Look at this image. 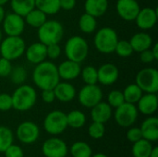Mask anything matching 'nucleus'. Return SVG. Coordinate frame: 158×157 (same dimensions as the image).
<instances>
[{"label":"nucleus","mask_w":158,"mask_h":157,"mask_svg":"<svg viewBox=\"0 0 158 157\" xmlns=\"http://www.w3.org/2000/svg\"><path fill=\"white\" fill-rule=\"evenodd\" d=\"M32 79L38 88L43 90H53L59 82L57 67L49 61L37 64L34 68Z\"/></svg>","instance_id":"nucleus-1"},{"label":"nucleus","mask_w":158,"mask_h":157,"mask_svg":"<svg viewBox=\"0 0 158 157\" xmlns=\"http://www.w3.org/2000/svg\"><path fill=\"white\" fill-rule=\"evenodd\" d=\"M12 97V108L18 111H27L31 109L37 99L35 90L30 85H20L16 89Z\"/></svg>","instance_id":"nucleus-2"},{"label":"nucleus","mask_w":158,"mask_h":157,"mask_svg":"<svg viewBox=\"0 0 158 157\" xmlns=\"http://www.w3.org/2000/svg\"><path fill=\"white\" fill-rule=\"evenodd\" d=\"M63 27L57 20H46L38 28V38L40 43L49 45L58 43L63 37Z\"/></svg>","instance_id":"nucleus-3"},{"label":"nucleus","mask_w":158,"mask_h":157,"mask_svg":"<svg viewBox=\"0 0 158 157\" xmlns=\"http://www.w3.org/2000/svg\"><path fill=\"white\" fill-rule=\"evenodd\" d=\"M118 42L116 31L109 27L100 29L94 37V45L96 49L103 54H111L115 51Z\"/></svg>","instance_id":"nucleus-4"},{"label":"nucleus","mask_w":158,"mask_h":157,"mask_svg":"<svg viewBox=\"0 0 158 157\" xmlns=\"http://www.w3.org/2000/svg\"><path fill=\"white\" fill-rule=\"evenodd\" d=\"M88 51V43L81 36H72L65 45V53L68 59L77 63H81L86 58Z\"/></svg>","instance_id":"nucleus-5"},{"label":"nucleus","mask_w":158,"mask_h":157,"mask_svg":"<svg viewBox=\"0 0 158 157\" xmlns=\"http://www.w3.org/2000/svg\"><path fill=\"white\" fill-rule=\"evenodd\" d=\"M25 52V42L19 36H8L0 43L2 57L7 60L19 58Z\"/></svg>","instance_id":"nucleus-6"},{"label":"nucleus","mask_w":158,"mask_h":157,"mask_svg":"<svg viewBox=\"0 0 158 157\" xmlns=\"http://www.w3.org/2000/svg\"><path fill=\"white\" fill-rule=\"evenodd\" d=\"M67 127V114L59 110L50 112L44 121V128L45 131L52 135L61 134L65 131Z\"/></svg>","instance_id":"nucleus-7"},{"label":"nucleus","mask_w":158,"mask_h":157,"mask_svg":"<svg viewBox=\"0 0 158 157\" xmlns=\"http://www.w3.org/2000/svg\"><path fill=\"white\" fill-rule=\"evenodd\" d=\"M136 84L143 92L156 93L158 92V71L156 68H143L136 76Z\"/></svg>","instance_id":"nucleus-8"},{"label":"nucleus","mask_w":158,"mask_h":157,"mask_svg":"<svg viewBox=\"0 0 158 157\" xmlns=\"http://www.w3.org/2000/svg\"><path fill=\"white\" fill-rule=\"evenodd\" d=\"M138 118V109L133 104L123 103L116 108L115 119L116 122L123 128H128L133 125Z\"/></svg>","instance_id":"nucleus-9"},{"label":"nucleus","mask_w":158,"mask_h":157,"mask_svg":"<svg viewBox=\"0 0 158 157\" xmlns=\"http://www.w3.org/2000/svg\"><path fill=\"white\" fill-rule=\"evenodd\" d=\"M103 93L96 84H86L79 93L80 103L88 108H92L99 102H101Z\"/></svg>","instance_id":"nucleus-10"},{"label":"nucleus","mask_w":158,"mask_h":157,"mask_svg":"<svg viewBox=\"0 0 158 157\" xmlns=\"http://www.w3.org/2000/svg\"><path fill=\"white\" fill-rule=\"evenodd\" d=\"M42 152L45 157H66L68 146L64 141L58 138H51L43 143Z\"/></svg>","instance_id":"nucleus-11"},{"label":"nucleus","mask_w":158,"mask_h":157,"mask_svg":"<svg viewBox=\"0 0 158 157\" xmlns=\"http://www.w3.org/2000/svg\"><path fill=\"white\" fill-rule=\"evenodd\" d=\"M40 130L38 126L31 121L22 122L17 129V137L22 143H33L38 140Z\"/></svg>","instance_id":"nucleus-12"},{"label":"nucleus","mask_w":158,"mask_h":157,"mask_svg":"<svg viewBox=\"0 0 158 157\" xmlns=\"http://www.w3.org/2000/svg\"><path fill=\"white\" fill-rule=\"evenodd\" d=\"M25 27L23 17L16 13H8L3 20V28L8 36H19Z\"/></svg>","instance_id":"nucleus-13"},{"label":"nucleus","mask_w":158,"mask_h":157,"mask_svg":"<svg viewBox=\"0 0 158 157\" xmlns=\"http://www.w3.org/2000/svg\"><path fill=\"white\" fill-rule=\"evenodd\" d=\"M140 9V6L136 0H118L117 3L118 14L124 20H134Z\"/></svg>","instance_id":"nucleus-14"},{"label":"nucleus","mask_w":158,"mask_h":157,"mask_svg":"<svg viewBox=\"0 0 158 157\" xmlns=\"http://www.w3.org/2000/svg\"><path fill=\"white\" fill-rule=\"evenodd\" d=\"M118 78V69L114 64H104L97 69V80L103 85H111Z\"/></svg>","instance_id":"nucleus-15"},{"label":"nucleus","mask_w":158,"mask_h":157,"mask_svg":"<svg viewBox=\"0 0 158 157\" xmlns=\"http://www.w3.org/2000/svg\"><path fill=\"white\" fill-rule=\"evenodd\" d=\"M135 20L140 29L149 30L156 25L157 21V13L153 8L145 7L143 9H140Z\"/></svg>","instance_id":"nucleus-16"},{"label":"nucleus","mask_w":158,"mask_h":157,"mask_svg":"<svg viewBox=\"0 0 158 157\" xmlns=\"http://www.w3.org/2000/svg\"><path fill=\"white\" fill-rule=\"evenodd\" d=\"M57 71L59 78H62L63 80L70 81L74 80L81 74V66L80 63L71 61V60H66L62 62L59 67H57Z\"/></svg>","instance_id":"nucleus-17"},{"label":"nucleus","mask_w":158,"mask_h":157,"mask_svg":"<svg viewBox=\"0 0 158 157\" xmlns=\"http://www.w3.org/2000/svg\"><path fill=\"white\" fill-rule=\"evenodd\" d=\"M141 131L143 138L154 143L158 140V119L156 117H151L146 118L142 126H141Z\"/></svg>","instance_id":"nucleus-18"},{"label":"nucleus","mask_w":158,"mask_h":157,"mask_svg":"<svg viewBox=\"0 0 158 157\" xmlns=\"http://www.w3.org/2000/svg\"><path fill=\"white\" fill-rule=\"evenodd\" d=\"M138 103V110L144 115H153L158 107V98L156 93L142 95Z\"/></svg>","instance_id":"nucleus-19"},{"label":"nucleus","mask_w":158,"mask_h":157,"mask_svg":"<svg viewBox=\"0 0 158 157\" xmlns=\"http://www.w3.org/2000/svg\"><path fill=\"white\" fill-rule=\"evenodd\" d=\"M46 45L42 43H35L30 45L26 50V57L32 64H39L45 60Z\"/></svg>","instance_id":"nucleus-20"},{"label":"nucleus","mask_w":158,"mask_h":157,"mask_svg":"<svg viewBox=\"0 0 158 157\" xmlns=\"http://www.w3.org/2000/svg\"><path fill=\"white\" fill-rule=\"evenodd\" d=\"M112 116V107L104 102H99L97 105L92 107L91 117L93 121L106 123L107 122Z\"/></svg>","instance_id":"nucleus-21"},{"label":"nucleus","mask_w":158,"mask_h":157,"mask_svg":"<svg viewBox=\"0 0 158 157\" xmlns=\"http://www.w3.org/2000/svg\"><path fill=\"white\" fill-rule=\"evenodd\" d=\"M53 90L56 98L64 103L73 100L76 95L74 86L68 82H58Z\"/></svg>","instance_id":"nucleus-22"},{"label":"nucleus","mask_w":158,"mask_h":157,"mask_svg":"<svg viewBox=\"0 0 158 157\" xmlns=\"http://www.w3.org/2000/svg\"><path fill=\"white\" fill-rule=\"evenodd\" d=\"M152 43L153 41H152L151 36L145 32H139V33L134 34L130 41V43L133 51H136L139 53L146 49H149L152 45Z\"/></svg>","instance_id":"nucleus-23"},{"label":"nucleus","mask_w":158,"mask_h":157,"mask_svg":"<svg viewBox=\"0 0 158 157\" xmlns=\"http://www.w3.org/2000/svg\"><path fill=\"white\" fill-rule=\"evenodd\" d=\"M85 11L91 16L97 18L103 16L108 7L107 0H86L85 1Z\"/></svg>","instance_id":"nucleus-24"},{"label":"nucleus","mask_w":158,"mask_h":157,"mask_svg":"<svg viewBox=\"0 0 158 157\" xmlns=\"http://www.w3.org/2000/svg\"><path fill=\"white\" fill-rule=\"evenodd\" d=\"M153 148L152 143L143 138L140 141L133 143L131 153L133 157H149Z\"/></svg>","instance_id":"nucleus-25"},{"label":"nucleus","mask_w":158,"mask_h":157,"mask_svg":"<svg viewBox=\"0 0 158 157\" xmlns=\"http://www.w3.org/2000/svg\"><path fill=\"white\" fill-rule=\"evenodd\" d=\"M35 7V0H11V8L14 13L25 17Z\"/></svg>","instance_id":"nucleus-26"},{"label":"nucleus","mask_w":158,"mask_h":157,"mask_svg":"<svg viewBox=\"0 0 158 157\" xmlns=\"http://www.w3.org/2000/svg\"><path fill=\"white\" fill-rule=\"evenodd\" d=\"M35 6L46 15H53L59 11V0H35Z\"/></svg>","instance_id":"nucleus-27"},{"label":"nucleus","mask_w":158,"mask_h":157,"mask_svg":"<svg viewBox=\"0 0 158 157\" xmlns=\"http://www.w3.org/2000/svg\"><path fill=\"white\" fill-rule=\"evenodd\" d=\"M25 20L26 23H28L30 26L34 28H39L47 20L46 14H44L39 9L33 8L25 16Z\"/></svg>","instance_id":"nucleus-28"},{"label":"nucleus","mask_w":158,"mask_h":157,"mask_svg":"<svg viewBox=\"0 0 158 157\" xmlns=\"http://www.w3.org/2000/svg\"><path fill=\"white\" fill-rule=\"evenodd\" d=\"M123 95H124L125 102L134 105L142 97L143 91L141 90V88L136 83H133V84L128 85L125 88V90L123 92Z\"/></svg>","instance_id":"nucleus-29"},{"label":"nucleus","mask_w":158,"mask_h":157,"mask_svg":"<svg viewBox=\"0 0 158 157\" xmlns=\"http://www.w3.org/2000/svg\"><path fill=\"white\" fill-rule=\"evenodd\" d=\"M70 155L72 157H91L93 155V150L88 143L77 142L71 145Z\"/></svg>","instance_id":"nucleus-30"},{"label":"nucleus","mask_w":158,"mask_h":157,"mask_svg":"<svg viewBox=\"0 0 158 157\" xmlns=\"http://www.w3.org/2000/svg\"><path fill=\"white\" fill-rule=\"evenodd\" d=\"M85 121H86V117L81 111L73 110L67 115L68 127L69 126L72 129H80L83 127Z\"/></svg>","instance_id":"nucleus-31"},{"label":"nucleus","mask_w":158,"mask_h":157,"mask_svg":"<svg viewBox=\"0 0 158 157\" xmlns=\"http://www.w3.org/2000/svg\"><path fill=\"white\" fill-rule=\"evenodd\" d=\"M79 26L81 31L84 33H92L96 29V20L95 18L91 16L88 13L81 15L79 20Z\"/></svg>","instance_id":"nucleus-32"},{"label":"nucleus","mask_w":158,"mask_h":157,"mask_svg":"<svg viewBox=\"0 0 158 157\" xmlns=\"http://www.w3.org/2000/svg\"><path fill=\"white\" fill-rule=\"evenodd\" d=\"M13 143L12 130L4 126H0V153H4L5 150Z\"/></svg>","instance_id":"nucleus-33"},{"label":"nucleus","mask_w":158,"mask_h":157,"mask_svg":"<svg viewBox=\"0 0 158 157\" xmlns=\"http://www.w3.org/2000/svg\"><path fill=\"white\" fill-rule=\"evenodd\" d=\"M82 80L86 84H96L97 80V69L93 66L85 67L82 71H81Z\"/></svg>","instance_id":"nucleus-34"},{"label":"nucleus","mask_w":158,"mask_h":157,"mask_svg":"<svg viewBox=\"0 0 158 157\" xmlns=\"http://www.w3.org/2000/svg\"><path fill=\"white\" fill-rule=\"evenodd\" d=\"M105 132H106L105 125H104V123H100V122L93 121V123L90 125V127L88 129V133H89L90 137L94 140H99V139L103 138L105 135Z\"/></svg>","instance_id":"nucleus-35"},{"label":"nucleus","mask_w":158,"mask_h":157,"mask_svg":"<svg viewBox=\"0 0 158 157\" xmlns=\"http://www.w3.org/2000/svg\"><path fill=\"white\" fill-rule=\"evenodd\" d=\"M115 52L119 56H122V57H127V56H131V54L134 52L130 42L128 41H118L117 45H116V48H115Z\"/></svg>","instance_id":"nucleus-36"},{"label":"nucleus","mask_w":158,"mask_h":157,"mask_svg":"<svg viewBox=\"0 0 158 157\" xmlns=\"http://www.w3.org/2000/svg\"><path fill=\"white\" fill-rule=\"evenodd\" d=\"M9 75L11 76L12 82L15 84H19V85L22 84L24 82V81L26 80V77H27L26 70L21 66H17L15 68H12Z\"/></svg>","instance_id":"nucleus-37"},{"label":"nucleus","mask_w":158,"mask_h":157,"mask_svg":"<svg viewBox=\"0 0 158 157\" xmlns=\"http://www.w3.org/2000/svg\"><path fill=\"white\" fill-rule=\"evenodd\" d=\"M107 100H108V105L111 107H115V108L118 107L123 103H125L123 93L120 91H118V90H114V91L110 92L108 94Z\"/></svg>","instance_id":"nucleus-38"},{"label":"nucleus","mask_w":158,"mask_h":157,"mask_svg":"<svg viewBox=\"0 0 158 157\" xmlns=\"http://www.w3.org/2000/svg\"><path fill=\"white\" fill-rule=\"evenodd\" d=\"M4 154L5 157H24L22 149L18 145H14L13 143L5 150Z\"/></svg>","instance_id":"nucleus-39"},{"label":"nucleus","mask_w":158,"mask_h":157,"mask_svg":"<svg viewBox=\"0 0 158 157\" xmlns=\"http://www.w3.org/2000/svg\"><path fill=\"white\" fill-rule=\"evenodd\" d=\"M11 70H12V65L10 63V60L1 57L0 58V77L6 78L9 76Z\"/></svg>","instance_id":"nucleus-40"},{"label":"nucleus","mask_w":158,"mask_h":157,"mask_svg":"<svg viewBox=\"0 0 158 157\" xmlns=\"http://www.w3.org/2000/svg\"><path fill=\"white\" fill-rule=\"evenodd\" d=\"M12 108V97L7 93L0 94V111H7Z\"/></svg>","instance_id":"nucleus-41"},{"label":"nucleus","mask_w":158,"mask_h":157,"mask_svg":"<svg viewBox=\"0 0 158 157\" xmlns=\"http://www.w3.org/2000/svg\"><path fill=\"white\" fill-rule=\"evenodd\" d=\"M60 53H61V48L58 45V43L46 45V55L49 58L56 59L60 56Z\"/></svg>","instance_id":"nucleus-42"},{"label":"nucleus","mask_w":158,"mask_h":157,"mask_svg":"<svg viewBox=\"0 0 158 157\" xmlns=\"http://www.w3.org/2000/svg\"><path fill=\"white\" fill-rule=\"evenodd\" d=\"M127 139L132 143L140 141L141 139H143L141 129L140 128H131V129H130L128 130V132H127Z\"/></svg>","instance_id":"nucleus-43"},{"label":"nucleus","mask_w":158,"mask_h":157,"mask_svg":"<svg viewBox=\"0 0 158 157\" xmlns=\"http://www.w3.org/2000/svg\"><path fill=\"white\" fill-rule=\"evenodd\" d=\"M42 99L44 103H47V104L53 103L56 99L54 90H43Z\"/></svg>","instance_id":"nucleus-44"},{"label":"nucleus","mask_w":158,"mask_h":157,"mask_svg":"<svg viewBox=\"0 0 158 157\" xmlns=\"http://www.w3.org/2000/svg\"><path fill=\"white\" fill-rule=\"evenodd\" d=\"M140 57H141L142 62H143V63H151V62H153L154 60H156V58H155V56H154L152 51L149 50V49H146V50L141 52Z\"/></svg>","instance_id":"nucleus-45"},{"label":"nucleus","mask_w":158,"mask_h":157,"mask_svg":"<svg viewBox=\"0 0 158 157\" xmlns=\"http://www.w3.org/2000/svg\"><path fill=\"white\" fill-rule=\"evenodd\" d=\"M60 8L64 10H71L76 5V0H59Z\"/></svg>","instance_id":"nucleus-46"},{"label":"nucleus","mask_w":158,"mask_h":157,"mask_svg":"<svg viewBox=\"0 0 158 157\" xmlns=\"http://www.w3.org/2000/svg\"><path fill=\"white\" fill-rule=\"evenodd\" d=\"M151 51H152V53H153L155 58H156V59H158V43H156V44L154 45V47H153V49H152Z\"/></svg>","instance_id":"nucleus-47"},{"label":"nucleus","mask_w":158,"mask_h":157,"mask_svg":"<svg viewBox=\"0 0 158 157\" xmlns=\"http://www.w3.org/2000/svg\"><path fill=\"white\" fill-rule=\"evenodd\" d=\"M149 157H158V148L157 147H154L151 154H150V156Z\"/></svg>","instance_id":"nucleus-48"},{"label":"nucleus","mask_w":158,"mask_h":157,"mask_svg":"<svg viewBox=\"0 0 158 157\" xmlns=\"http://www.w3.org/2000/svg\"><path fill=\"white\" fill-rule=\"evenodd\" d=\"M5 10L3 8L2 6H0V23L4 20V18H5Z\"/></svg>","instance_id":"nucleus-49"},{"label":"nucleus","mask_w":158,"mask_h":157,"mask_svg":"<svg viewBox=\"0 0 158 157\" xmlns=\"http://www.w3.org/2000/svg\"><path fill=\"white\" fill-rule=\"evenodd\" d=\"M91 157H108V156H106L105 154L99 153V154H96V155H92Z\"/></svg>","instance_id":"nucleus-50"},{"label":"nucleus","mask_w":158,"mask_h":157,"mask_svg":"<svg viewBox=\"0 0 158 157\" xmlns=\"http://www.w3.org/2000/svg\"><path fill=\"white\" fill-rule=\"evenodd\" d=\"M7 2H8V0H0V6H4Z\"/></svg>","instance_id":"nucleus-51"},{"label":"nucleus","mask_w":158,"mask_h":157,"mask_svg":"<svg viewBox=\"0 0 158 157\" xmlns=\"http://www.w3.org/2000/svg\"><path fill=\"white\" fill-rule=\"evenodd\" d=\"M1 41H2V32L0 31V43H1Z\"/></svg>","instance_id":"nucleus-52"}]
</instances>
